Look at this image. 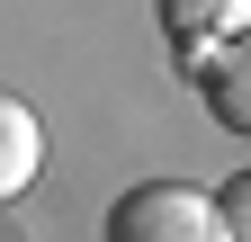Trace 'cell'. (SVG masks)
<instances>
[{
	"instance_id": "6da1fadb",
	"label": "cell",
	"mask_w": 251,
	"mask_h": 242,
	"mask_svg": "<svg viewBox=\"0 0 251 242\" xmlns=\"http://www.w3.org/2000/svg\"><path fill=\"white\" fill-rule=\"evenodd\" d=\"M108 242H233L215 189H188V179H135L108 206Z\"/></svg>"
},
{
	"instance_id": "7a4b0ae2",
	"label": "cell",
	"mask_w": 251,
	"mask_h": 242,
	"mask_svg": "<svg viewBox=\"0 0 251 242\" xmlns=\"http://www.w3.org/2000/svg\"><path fill=\"white\" fill-rule=\"evenodd\" d=\"M251 27V0H162V36L188 54V63H206L215 45H233Z\"/></svg>"
},
{
	"instance_id": "3957f363",
	"label": "cell",
	"mask_w": 251,
	"mask_h": 242,
	"mask_svg": "<svg viewBox=\"0 0 251 242\" xmlns=\"http://www.w3.org/2000/svg\"><path fill=\"white\" fill-rule=\"evenodd\" d=\"M198 90H206V117H215L225 135H251V27L198 63Z\"/></svg>"
},
{
	"instance_id": "277c9868",
	"label": "cell",
	"mask_w": 251,
	"mask_h": 242,
	"mask_svg": "<svg viewBox=\"0 0 251 242\" xmlns=\"http://www.w3.org/2000/svg\"><path fill=\"white\" fill-rule=\"evenodd\" d=\"M36 170H45V126H36V108H27V99L0 90V206L36 189Z\"/></svg>"
},
{
	"instance_id": "5b68a950",
	"label": "cell",
	"mask_w": 251,
	"mask_h": 242,
	"mask_svg": "<svg viewBox=\"0 0 251 242\" xmlns=\"http://www.w3.org/2000/svg\"><path fill=\"white\" fill-rule=\"evenodd\" d=\"M215 206H225V233H233V242H251V170H242V179H225V189H215Z\"/></svg>"
}]
</instances>
